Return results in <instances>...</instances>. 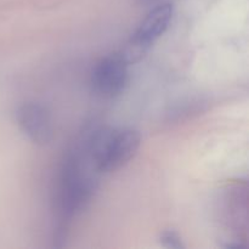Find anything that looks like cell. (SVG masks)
<instances>
[{
  "label": "cell",
  "mask_w": 249,
  "mask_h": 249,
  "mask_svg": "<svg viewBox=\"0 0 249 249\" xmlns=\"http://www.w3.org/2000/svg\"><path fill=\"white\" fill-rule=\"evenodd\" d=\"M156 0H139V2L142 5H148V4H152V2H155Z\"/></svg>",
  "instance_id": "cell-6"
},
{
  "label": "cell",
  "mask_w": 249,
  "mask_h": 249,
  "mask_svg": "<svg viewBox=\"0 0 249 249\" xmlns=\"http://www.w3.org/2000/svg\"><path fill=\"white\" fill-rule=\"evenodd\" d=\"M140 143V134L134 129L100 128L89 131L80 147L87 151L100 173H109L129 163Z\"/></svg>",
  "instance_id": "cell-1"
},
{
  "label": "cell",
  "mask_w": 249,
  "mask_h": 249,
  "mask_svg": "<svg viewBox=\"0 0 249 249\" xmlns=\"http://www.w3.org/2000/svg\"><path fill=\"white\" fill-rule=\"evenodd\" d=\"M129 62L122 53L102 57L95 65L91 74L94 91L101 97L112 99L121 94L128 83Z\"/></svg>",
  "instance_id": "cell-2"
},
{
  "label": "cell",
  "mask_w": 249,
  "mask_h": 249,
  "mask_svg": "<svg viewBox=\"0 0 249 249\" xmlns=\"http://www.w3.org/2000/svg\"><path fill=\"white\" fill-rule=\"evenodd\" d=\"M173 18V5L164 2L153 7L131 34L130 43L147 50L151 44L165 33Z\"/></svg>",
  "instance_id": "cell-4"
},
{
  "label": "cell",
  "mask_w": 249,
  "mask_h": 249,
  "mask_svg": "<svg viewBox=\"0 0 249 249\" xmlns=\"http://www.w3.org/2000/svg\"><path fill=\"white\" fill-rule=\"evenodd\" d=\"M16 121L22 133L36 145H46L53 136L50 112L38 102H27L16 112Z\"/></svg>",
  "instance_id": "cell-3"
},
{
  "label": "cell",
  "mask_w": 249,
  "mask_h": 249,
  "mask_svg": "<svg viewBox=\"0 0 249 249\" xmlns=\"http://www.w3.org/2000/svg\"><path fill=\"white\" fill-rule=\"evenodd\" d=\"M160 242L163 247L170 249H182L185 248V245L182 243L181 237L175 232L174 230H165L160 233Z\"/></svg>",
  "instance_id": "cell-5"
}]
</instances>
